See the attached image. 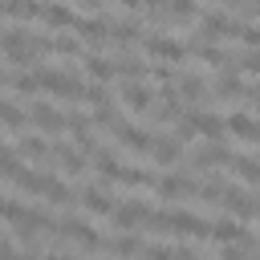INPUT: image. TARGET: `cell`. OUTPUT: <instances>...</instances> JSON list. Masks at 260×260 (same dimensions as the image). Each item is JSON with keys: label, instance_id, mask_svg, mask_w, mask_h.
Here are the masks:
<instances>
[{"label": "cell", "instance_id": "cell-1", "mask_svg": "<svg viewBox=\"0 0 260 260\" xmlns=\"http://www.w3.org/2000/svg\"><path fill=\"white\" fill-rule=\"evenodd\" d=\"M150 232H175V236H211V223L203 215H191V211H154Z\"/></svg>", "mask_w": 260, "mask_h": 260}, {"label": "cell", "instance_id": "cell-2", "mask_svg": "<svg viewBox=\"0 0 260 260\" xmlns=\"http://www.w3.org/2000/svg\"><path fill=\"white\" fill-rule=\"evenodd\" d=\"M223 130H228V118H219V114H203V110H191L187 118H179V142L183 138H191V134H203V138H223Z\"/></svg>", "mask_w": 260, "mask_h": 260}, {"label": "cell", "instance_id": "cell-3", "mask_svg": "<svg viewBox=\"0 0 260 260\" xmlns=\"http://www.w3.org/2000/svg\"><path fill=\"white\" fill-rule=\"evenodd\" d=\"M37 81H41V89H49V93H57V98H69V102L85 98V85H81L77 77L61 73V69H53V65H41V69H37Z\"/></svg>", "mask_w": 260, "mask_h": 260}, {"label": "cell", "instance_id": "cell-4", "mask_svg": "<svg viewBox=\"0 0 260 260\" xmlns=\"http://www.w3.org/2000/svg\"><path fill=\"white\" fill-rule=\"evenodd\" d=\"M142 49H146L154 61H183V57L191 53L183 41H175V37H158V32H146V37H142Z\"/></svg>", "mask_w": 260, "mask_h": 260}, {"label": "cell", "instance_id": "cell-5", "mask_svg": "<svg viewBox=\"0 0 260 260\" xmlns=\"http://www.w3.org/2000/svg\"><path fill=\"white\" fill-rule=\"evenodd\" d=\"M150 215H154V211H150L146 203H122V207H114V228L134 232V228H146Z\"/></svg>", "mask_w": 260, "mask_h": 260}, {"label": "cell", "instance_id": "cell-6", "mask_svg": "<svg viewBox=\"0 0 260 260\" xmlns=\"http://www.w3.org/2000/svg\"><path fill=\"white\" fill-rule=\"evenodd\" d=\"M28 122H32V126H41L45 134H61V130H69V126H65V114H57L49 102H32Z\"/></svg>", "mask_w": 260, "mask_h": 260}, {"label": "cell", "instance_id": "cell-7", "mask_svg": "<svg viewBox=\"0 0 260 260\" xmlns=\"http://www.w3.org/2000/svg\"><path fill=\"white\" fill-rule=\"evenodd\" d=\"M114 138H118L122 146H130V150H142V154H150V142H154V138H150L146 130H138V126L122 122V118L114 122Z\"/></svg>", "mask_w": 260, "mask_h": 260}, {"label": "cell", "instance_id": "cell-8", "mask_svg": "<svg viewBox=\"0 0 260 260\" xmlns=\"http://www.w3.org/2000/svg\"><path fill=\"white\" fill-rule=\"evenodd\" d=\"M154 191H158V195H167V199H183V195H195V191H199V183H195L191 175H162V179L154 183Z\"/></svg>", "mask_w": 260, "mask_h": 260}, {"label": "cell", "instance_id": "cell-9", "mask_svg": "<svg viewBox=\"0 0 260 260\" xmlns=\"http://www.w3.org/2000/svg\"><path fill=\"white\" fill-rule=\"evenodd\" d=\"M138 260H199V252L183 244H146Z\"/></svg>", "mask_w": 260, "mask_h": 260}, {"label": "cell", "instance_id": "cell-10", "mask_svg": "<svg viewBox=\"0 0 260 260\" xmlns=\"http://www.w3.org/2000/svg\"><path fill=\"white\" fill-rule=\"evenodd\" d=\"M236 32H240V20H232L228 12H207V16H203V37H207V41L236 37Z\"/></svg>", "mask_w": 260, "mask_h": 260}, {"label": "cell", "instance_id": "cell-11", "mask_svg": "<svg viewBox=\"0 0 260 260\" xmlns=\"http://www.w3.org/2000/svg\"><path fill=\"white\" fill-rule=\"evenodd\" d=\"M118 98H122V106H126V110H134V114H142V110H150V106H154V102H150L154 93H150L142 81H122V93H118Z\"/></svg>", "mask_w": 260, "mask_h": 260}, {"label": "cell", "instance_id": "cell-12", "mask_svg": "<svg viewBox=\"0 0 260 260\" xmlns=\"http://www.w3.org/2000/svg\"><path fill=\"white\" fill-rule=\"evenodd\" d=\"M223 207H228L236 219H252V215H256V199H248V195H244L240 187H232V183L223 187Z\"/></svg>", "mask_w": 260, "mask_h": 260}, {"label": "cell", "instance_id": "cell-13", "mask_svg": "<svg viewBox=\"0 0 260 260\" xmlns=\"http://www.w3.org/2000/svg\"><path fill=\"white\" fill-rule=\"evenodd\" d=\"M211 240H219V244H252V236L240 228V219H215L211 223Z\"/></svg>", "mask_w": 260, "mask_h": 260}, {"label": "cell", "instance_id": "cell-14", "mask_svg": "<svg viewBox=\"0 0 260 260\" xmlns=\"http://www.w3.org/2000/svg\"><path fill=\"white\" fill-rule=\"evenodd\" d=\"M110 24H114V20H106V16H89V20H77L73 28H77L89 45H98V49H102V45L110 41Z\"/></svg>", "mask_w": 260, "mask_h": 260}, {"label": "cell", "instance_id": "cell-15", "mask_svg": "<svg viewBox=\"0 0 260 260\" xmlns=\"http://www.w3.org/2000/svg\"><path fill=\"white\" fill-rule=\"evenodd\" d=\"M142 240L138 236H130V232H122V236H114V240H106V252L110 256H118V260H130V256H142Z\"/></svg>", "mask_w": 260, "mask_h": 260}, {"label": "cell", "instance_id": "cell-16", "mask_svg": "<svg viewBox=\"0 0 260 260\" xmlns=\"http://www.w3.org/2000/svg\"><path fill=\"white\" fill-rule=\"evenodd\" d=\"M53 162H57L65 175H81V171H85L81 150H77V146H65V142H61V146H53Z\"/></svg>", "mask_w": 260, "mask_h": 260}, {"label": "cell", "instance_id": "cell-17", "mask_svg": "<svg viewBox=\"0 0 260 260\" xmlns=\"http://www.w3.org/2000/svg\"><path fill=\"white\" fill-rule=\"evenodd\" d=\"M81 203H85L89 215H114V199H110L102 187H85V191H81Z\"/></svg>", "mask_w": 260, "mask_h": 260}, {"label": "cell", "instance_id": "cell-18", "mask_svg": "<svg viewBox=\"0 0 260 260\" xmlns=\"http://www.w3.org/2000/svg\"><path fill=\"white\" fill-rule=\"evenodd\" d=\"M228 130L244 142H260V122L248 118V114H228Z\"/></svg>", "mask_w": 260, "mask_h": 260}, {"label": "cell", "instance_id": "cell-19", "mask_svg": "<svg viewBox=\"0 0 260 260\" xmlns=\"http://www.w3.org/2000/svg\"><path fill=\"white\" fill-rule=\"evenodd\" d=\"M16 154H24V158H37V162H45V158H53V146H49L45 138H37V134H24V138L16 142Z\"/></svg>", "mask_w": 260, "mask_h": 260}, {"label": "cell", "instance_id": "cell-20", "mask_svg": "<svg viewBox=\"0 0 260 260\" xmlns=\"http://www.w3.org/2000/svg\"><path fill=\"white\" fill-rule=\"evenodd\" d=\"M41 16H45V24H53V28H69V24H77V16H73V8L69 4H45L41 8Z\"/></svg>", "mask_w": 260, "mask_h": 260}, {"label": "cell", "instance_id": "cell-21", "mask_svg": "<svg viewBox=\"0 0 260 260\" xmlns=\"http://www.w3.org/2000/svg\"><path fill=\"white\" fill-rule=\"evenodd\" d=\"M195 167H232V150L219 146V142H211V146H203L195 154Z\"/></svg>", "mask_w": 260, "mask_h": 260}, {"label": "cell", "instance_id": "cell-22", "mask_svg": "<svg viewBox=\"0 0 260 260\" xmlns=\"http://www.w3.org/2000/svg\"><path fill=\"white\" fill-rule=\"evenodd\" d=\"M12 183H16L20 191H28V195H45V191H49V183H53V175H41V171H20Z\"/></svg>", "mask_w": 260, "mask_h": 260}, {"label": "cell", "instance_id": "cell-23", "mask_svg": "<svg viewBox=\"0 0 260 260\" xmlns=\"http://www.w3.org/2000/svg\"><path fill=\"white\" fill-rule=\"evenodd\" d=\"M138 37H142V24H138L134 16H130V20H114V24H110V41H118V45H134Z\"/></svg>", "mask_w": 260, "mask_h": 260}, {"label": "cell", "instance_id": "cell-24", "mask_svg": "<svg viewBox=\"0 0 260 260\" xmlns=\"http://www.w3.org/2000/svg\"><path fill=\"white\" fill-rule=\"evenodd\" d=\"M114 73H118L122 81H138V77L146 73V65H142L138 57H130V53H122V57H114Z\"/></svg>", "mask_w": 260, "mask_h": 260}, {"label": "cell", "instance_id": "cell-25", "mask_svg": "<svg viewBox=\"0 0 260 260\" xmlns=\"http://www.w3.org/2000/svg\"><path fill=\"white\" fill-rule=\"evenodd\" d=\"M150 154H154L158 162H179L183 142H179V138H154V142H150Z\"/></svg>", "mask_w": 260, "mask_h": 260}, {"label": "cell", "instance_id": "cell-26", "mask_svg": "<svg viewBox=\"0 0 260 260\" xmlns=\"http://www.w3.org/2000/svg\"><path fill=\"white\" fill-rule=\"evenodd\" d=\"M232 171H236L244 183L260 187V162H256V158H248V154H232Z\"/></svg>", "mask_w": 260, "mask_h": 260}, {"label": "cell", "instance_id": "cell-27", "mask_svg": "<svg viewBox=\"0 0 260 260\" xmlns=\"http://www.w3.org/2000/svg\"><path fill=\"white\" fill-rule=\"evenodd\" d=\"M203 93H207L203 77H195V73H183V77H179V98H183V102H203Z\"/></svg>", "mask_w": 260, "mask_h": 260}, {"label": "cell", "instance_id": "cell-28", "mask_svg": "<svg viewBox=\"0 0 260 260\" xmlns=\"http://www.w3.org/2000/svg\"><path fill=\"white\" fill-rule=\"evenodd\" d=\"M85 69H89L93 81H110V77H114V61H110V57H98V53L85 57Z\"/></svg>", "mask_w": 260, "mask_h": 260}, {"label": "cell", "instance_id": "cell-29", "mask_svg": "<svg viewBox=\"0 0 260 260\" xmlns=\"http://www.w3.org/2000/svg\"><path fill=\"white\" fill-rule=\"evenodd\" d=\"M244 89H248V85H244L232 69H223V73H219V81H215V93H223V98H244Z\"/></svg>", "mask_w": 260, "mask_h": 260}, {"label": "cell", "instance_id": "cell-30", "mask_svg": "<svg viewBox=\"0 0 260 260\" xmlns=\"http://www.w3.org/2000/svg\"><path fill=\"white\" fill-rule=\"evenodd\" d=\"M41 0H4V12H12V16H20V20H28V16H41Z\"/></svg>", "mask_w": 260, "mask_h": 260}, {"label": "cell", "instance_id": "cell-31", "mask_svg": "<svg viewBox=\"0 0 260 260\" xmlns=\"http://www.w3.org/2000/svg\"><path fill=\"white\" fill-rule=\"evenodd\" d=\"M24 122H28L24 110H16L12 102H0V126H8V130H24Z\"/></svg>", "mask_w": 260, "mask_h": 260}, {"label": "cell", "instance_id": "cell-32", "mask_svg": "<svg viewBox=\"0 0 260 260\" xmlns=\"http://www.w3.org/2000/svg\"><path fill=\"white\" fill-rule=\"evenodd\" d=\"M195 12H199V8H195V0H171L162 20H195Z\"/></svg>", "mask_w": 260, "mask_h": 260}, {"label": "cell", "instance_id": "cell-33", "mask_svg": "<svg viewBox=\"0 0 260 260\" xmlns=\"http://www.w3.org/2000/svg\"><path fill=\"white\" fill-rule=\"evenodd\" d=\"M45 199H49V203H57V207H61V203L69 207V203H73V191H69V187H65V183H61V179L53 175V183H49V191H45Z\"/></svg>", "mask_w": 260, "mask_h": 260}, {"label": "cell", "instance_id": "cell-34", "mask_svg": "<svg viewBox=\"0 0 260 260\" xmlns=\"http://www.w3.org/2000/svg\"><path fill=\"white\" fill-rule=\"evenodd\" d=\"M49 53H61V57H77V53H81V45H77L73 37H49Z\"/></svg>", "mask_w": 260, "mask_h": 260}, {"label": "cell", "instance_id": "cell-35", "mask_svg": "<svg viewBox=\"0 0 260 260\" xmlns=\"http://www.w3.org/2000/svg\"><path fill=\"white\" fill-rule=\"evenodd\" d=\"M24 167H20V158H16V150H8V146H0V175H8V179H16Z\"/></svg>", "mask_w": 260, "mask_h": 260}, {"label": "cell", "instance_id": "cell-36", "mask_svg": "<svg viewBox=\"0 0 260 260\" xmlns=\"http://www.w3.org/2000/svg\"><path fill=\"white\" fill-rule=\"evenodd\" d=\"M89 122H93V126H114V122H118V110H114V102H106V106H93Z\"/></svg>", "mask_w": 260, "mask_h": 260}, {"label": "cell", "instance_id": "cell-37", "mask_svg": "<svg viewBox=\"0 0 260 260\" xmlns=\"http://www.w3.org/2000/svg\"><path fill=\"white\" fill-rule=\"evenodd\" d=\"M12 89H16V93H37L41 81H37V73H16V77H12Z\"/></svg>", "mask_w": 260, "mask_h": 260}, {"label": "cell", "instance_id": "cell-38", "mask_svg": "<svg viewBox=\"0 0 260 260\" xmlns=\"http://www.w3.org/2000/svg\"><path fill=\"white\" fill-rule=\"evenodd\" d=\"M81 102H89V106H106V102H114V98L106 93L102 81H93V85H85V98H81Z\"/></svg>", "mask_w": 260, "mask_h": 260}, {"label": "cell", "instance_id": "cell-39", "mask_svg": "<svg viewBox=\"0 0 260 260\" xmlns=\"http://www.w3.org/2000/svg\"><path fill=\"white\" fill-rule=\"evenodd\" d=\"M236 37H240L244 45H252V49L260 45V28H256V24H240V32H236Z\"/></svg>", "mask_w": 260, "mask_h": 260}, {"label": "cell", "instance_id": "cell-40", "mask_svg": "<svg viewBox=\"0 0 260 260\" xmlns=\"http://www.w3.org/2000/svg\"><path fill=\"white\" fill-rule=\"evenodd\" d=\"M219 260H248V256H244L240 248H223V256H219Z\"/></svg>", "mask_w": 260, "mask_h": 260}, {"label": "cell", "instance_id": "cell-41", "mask_svg": "<svg viewBox=\"0 0 260 260\" xmlns=\"http://www.w3.org/2000/svg\"><path fill=\"white\" fill-rule=\"evenodd\" d=\"M118 4H122V8H138L142 0H118Z\"/></svg>", "mask_w": 260, "mask_h": 260}, {"label": "cell", "instance_id": "cell-42", "mask_svg": "<svg viewBox=\"0 0 260 260\" xmlns=\"http://www.w3.org/2000/svg\"><path fill=\"white\" fill-rule=\"evenodd\" d=\"M37 260H69V256H57V252H53V256H37Z\"/></svg>", "mask_w": 260, "mask_h": 260}, {"label": "cell", "instance_id": "cell-43", "mask_svg": "<svg viewBox=\"0 0 260 260\" xmlns=\"http://www.w3.org/2000/svg\"><path fill=\"white\" fill-rule=\"evenodd\" d=\"M256 16H260V0H256Z\"/></svg>", "mask_w": 260, "mask_h": 260}]
</instances>
